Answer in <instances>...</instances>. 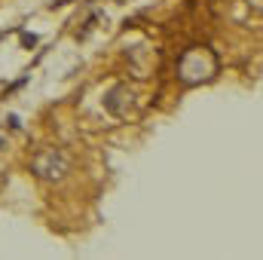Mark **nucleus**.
<instances>
[{"label": "nucleus", "instance_id": "nucleus-3", "mask_svg": "<svg viewBox=\"0 0 263 260\" xmlns=\"http://www.w3.org/2000/svg\"><path fill=\"white\" fill-rule=\"evenodd\" d=\"M104 107L114 114V117H126L132 107H135V92L129 86H114L107 95H104Z\"/></svg>", "mask_w": 263, "mask_h": 260}, {"label": "nucleus", "instance_id": "nucleus-2", "mask_svg": "<svg viewBox=\"0 0 263 260\" xmlns=\"http://www.w3.org/2000/svg\"><path fill=\"white\" fill-rule=\"evenodd\" d=\"M70 169V159H67L62 150H40L34 159H31V172L43 181H62Z\"/></svg>", "mask_w": 263, "mask_h": 260}, {"label": "nucleus", "instance_id": "nucleus-1", "mask_svg": "<svg viewBox=\"0 0 263 260\" xmlns=\"http://www.w3.org/2000/svg\"><path fill=\"white\" fill-rule=\"evenodd\" d=\"M214 70H217V59H214V52L211 49H187L184 55H181V62H178V73H181V80L184 83H199V80H208V77H214Z\"/></svg>", "mask_w": 263, "mask_h": 260}]
</instances>
